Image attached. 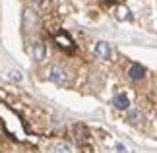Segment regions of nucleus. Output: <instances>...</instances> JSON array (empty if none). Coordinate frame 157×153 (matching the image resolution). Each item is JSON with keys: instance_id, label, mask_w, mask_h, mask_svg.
<instances>
[{"instance_id": "obj_1", "label": "nucleus", "mask_w": 157, "mask_h": 153, "mask_svg": "<svg viewBox=\"0 0 157 153\" xmlns=\"http://www.w3.org/2000/svg\"><path fill=\"white\" fill-rule=\"evenodd\" d=\"M72 136H74L78 145H86L87 140H89V132H87V128L83 124H76L74 128H72Z\"/></svg>"}, {"instance_id": "obj_14", "label": "nucleus", "mask_w": 157, "mask_h": 153, "mask_svg": "<svg viewBox=\"0 0 157 153\" xmlns=\"http://www.w3.org/2000/svg\"><path fill=\"white\" fill-rule=\"evenodd\" d=\"M33 2H35V4H43L45 0H33Z\"/></svg>"}, {"instance_id": "obj_6", "label": "nucleus", "mask_w": 157, "mask_h": 153, "mask_svg": "<svg viewBox=\"0 0 157 153\" xmlns=\"http://www.w3.org/2000/svg\"><path fill=\"white\" fill-rule=\"evenodd\" d=\"M128 76H130V79L138 82V79H142L146 76V70H144V66H140V64H132L130 70H128Z\"/></svg>"}, {"instance_id": "obj_8", "label": "nucleus", "mask_w": 157, "mask_h": 153, "mask_svg": "<svg viewBox=\"0 0 157 153\" xmlns=\"http://www.w3.org/2000/svg\"><path fill=\"white\" fill-rule=\"evenodd\" d=\"M113 105L117 107V109H120V111H124V109L130 107V101H128V97H126V95L120 93V95H117V97L113 99Z\"/></svg>"}, {"instance_id": "obj_10", "label": "nucleus", "mask_w": 157, "mask_h": 153, "mask_svg": "<svg viewBox=\"0 0 157 153\" xmlns=\"http://www.w3.org/2000/svg\"><path fill=\"white\" fill-rule=\"evenodd\" d=\"M54 153H72V147L68 143H56L54 145Z\"/></svg>"}, {"instance_id": "obj_9", "label": "nucleus", "mask_w": 157, "mask_h": 153, "mask_svg": "<svg viewBox=\"0 0 157 153\" xmlns=\"http://www.w3.org/2000/svg\"><path fill=\"white\" fill-rule=\"evenodd\" d=\"M142 111H138V109H132V111H128V120L130 122H140L142 120Z\"/></svg>"}, {"instance_id": "obj_15", "label": "nucleus", "mask_w": 157, "mask_h": 153, "mask_svg": "<svg viewBox=\"0 0 157 153\" xmlns=\"http://www.w3.org/2000/svg\"><path fill=\"white\" fill-rule=\"evenodd\" d=\"M105 2H107V4H113V2H117V0H105Z\"/></svg>"}, {"instance_id": "obj_7", "label": "nucleus", "mask_w": 157, "mask_h": 153, "mask_svg": "<svg viewBox=\"0 0 157 153\" xmlns=\"http://www.w3.org/2000/svg\"><path fill=\"white\" fill-rule=\"evenodd\" d=\"M47 56V47L43 45V43H35L33 45V58L37 60V62H41Z\"/></svg>"}, {"instance_id": "obj_12", "label": "nucleus", "mask_w": 157, "mask_h": 153, "mask_svg": "<svg viewBox=\"0 0 157 153\" xmlns=\"http://www.w3.org/2000/svg\"><path fill=\"white\" fill-rule=\"evenodd\" d=\"M117 151H118V153H126V147H124L122 143H118V145H117Z\"/></svg>"}, {"instance_id": "obj_13", "label": "nucleus", "mask_w": 157, "mask_h": 153, "mask_svg": "<svg viewBox=\"0 0 157 153\" xmlns=\"http://www.w3.org/2000/svg\"><path fill=\"white\" fill-rule=\"evenodd\" d=\"M12 78H14L16 82H20V79H21V74H20V72H14V74H12Z\"/></svg>"}, {"instance_id": "obj_11", "label": "nucleus", "mask_w": 157, "mask_h": 153, "mask_svg": "<svg viewBox=\"0 0 157 153\" xmlns=\"http://www.w3.org/2000/svg\"><path fill=\"white\" fill-rule=\"evenodd\" d=\"M118 17H120V20H124V17H130V14H128V8H120V14H118Z\"/></svg>"}, {"instance_id": "obj_4", "label": "nucleus", "mask_w": 157, "mask_h": 153, "mask_svg": "<svg viewBox=\"0 0 157 153\" xmlns=\"http://www.w3.org/2000/svg\"><path fill=\"white\" fill-rule=\"evenodd\" d=\"M54 41H56V45L62 47L64 51H74V43H72V39L66 33H58L56 37H54Z\"/></svg>"}, {"instance_id": "obj_2", "label": "nucleus", "mask_w": 157, "mask_h": 153, "mask_svg": "<svg viewBox=\"0 0 157 153\" xmlns=\"http://www.w3.org/2000/svg\"><path fill=\"white\" fill-rule=\"evenodd\" d=\"M51 79L56 85H66L68 83V74H66L64 68H60V66H52L51 70Z\"/></svg>"}, {"instance_id": "obj_3", "label": "nucleus", "mask_w": 157, "mask_h": 153, "mask_svg": "<svg viewBox=\"0 0 157 153\" xmlns=\"http://www.w3.org/2000/svg\"><path fill=\"white\" fill-rule=\"evenodd\" d=\"M95 54H97L99 58H105V60H109L113 56V51H111V47H109V43H105V41H99L97 45H95Z\"/></svg>"}, {"instance_id": "obj_5", "label": "nucleus", "mask_w": 157, "mask_h": 153, "mask_svg": "<svg viewBox=\"0 0 157 153\" xmlns=\"http://www.w3.org/2000/svg\"><path fill=\"white\" fill-rule=\"evenodd\" d=\"M35 21H37V14H35L31 8H25V10H23V27L31 29L35 25Z\"/></svg>"}]
</instances>
